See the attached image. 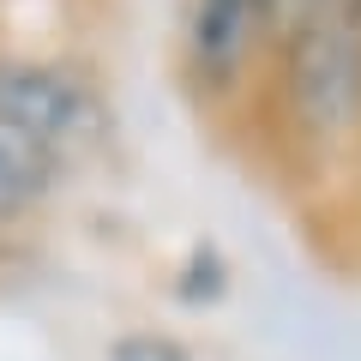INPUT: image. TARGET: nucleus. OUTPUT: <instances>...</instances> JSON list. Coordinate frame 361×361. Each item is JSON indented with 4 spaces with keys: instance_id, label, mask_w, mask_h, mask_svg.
<instances>
[{
    "instance_id": "f257e3e1",
    "label": "nucleus",
    "mask_w": 361,
    "mask_h": 361,
    "mask_svg": "<svg viewBox=\"0 0 361 361\" xmlns=\"http://www.w3.org/2000/svg\"><path fill=\"white\" fill-rule=\"evenodd\" d=\"M295 109L313 133L337 139L361 121V25L343 13H325L295 37Z\"/></svg>"
},
{
    "instance_id": "f03ea898",
    "label": "nucleus",
    "mask_w": 361,
    "mask_h": 361,
    "mask_svg": "<svg viewBox=\"0 0 361 361\" xmlns=\"http://www.w3.org/2000/svg\"><path fill=\"white\" fill-rule=\"evenodd\" d=\"M0 121L66 157L97 133V97L73 73L42 61H0Z\"/></svg>"
},
{
    "instance_id": "7ed1b4c3",
    "label": "nucleus",
    "mask_w": 361,
    "mask_h": 361,
    "mask_svg": "<svg viewBox=\"0 0 361 361\" xmlns=\"http://www.w3.org/2000/svg\"><path fill=\"white\" fill-rule=\"evenodd\" d=\"M265 25L259 0H199L193 6V66L211 85H229L247 61V42Z\"/></svg>"
},
{
    "instance_id": "20e7f679",
    "label": "nucleus",
    "mask_w": 361,
    "mask_h": 361,
    "mask_svg": "<svg viewBox=\"0 0 361 361\" xmlns=\"http://www.w3.org/2000/svg\"><path fill=\"white\" fill-rule=\"evenodd\" d=\"M61 163L66 157H54L49 145H37L30 133L0 121V223L25 217L54 180H61Z\"/></svg>"
},
{
    "instance_id": "39448f33",
    "label": "nucleus",
    "mask_w": 361,
    "mask_h": 361,
    "mask_svg": "<svg viewBox=\"0 0 361 361\" xmlns=\"http://www.w3.org/2000/svg\"><path fill=\"white\" fill-rule=\"evenodd\" d=\"M259 13H265L271 30H283V37H301L307 25H319L325 13H337L331 0H259Z\"/></svg>"
},
{
    "instance_id": "423d86ee",
    "label": "nucleus",
    "mask_w": 361,
    "mask_h": 361,
    "mask_svg": "<svg viewBox=\"0 0 361 361\" xmlns=\"http://www.w3.org/2000/svg\"><path fill=\"white\" fill-rule=\"evenodd\" d=\"M109 361H193L175 337H157V331H133L109 349Z\"/></svg>"
},
{
    "instance_id": "0eeeda50",
    "label": "nucleus",
    "mask_w": 361,
    "mask_h": 361,
    "mask_svg": "<svg viewBox=\"0 0 361 361\" xmlns=\"http://www.w3.org/2000/svg\"><path fill=\"white\" fill-rule=\"evenodd\" d=\"M331 6H337V13L349 18V25H361V0H331Z\"/></svg>"
}]
</instances>
